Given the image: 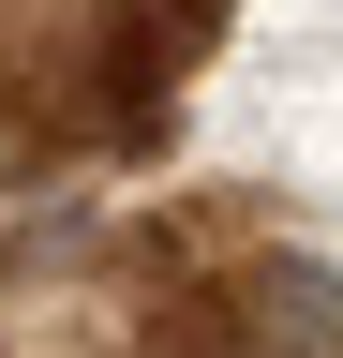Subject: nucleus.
Here are the masks:
<instances>
[{
  "label": "nucleus",
  "instance_id": "nucleus-1",
  "mask_svg": "<svg viewBox=\"0 0 343 358\" xmlns=\"http://www.w3.org/2000/svg\"><path fill=\"white\" fill-rule=\"evenodd\" d=\"M254 329H269V358H343V284L328 268H254Z\"/></svg>",
  "mask_w": 343,
  "mask_h": 358
}]
</instances>
